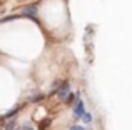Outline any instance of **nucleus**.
<instances>
[{
	"instance_id": "3",
	"label": "nucleus",
	"mask_w": 132,
	"mask_h": 130,
	"mask_svg": "<svg viewBox=\"0 0 132 130\" xmlns=\"http://www.w3.org/2000/svg\"><path fill=\"white\" fill-rule=\"evenodd\" d=\"M69 95H70V85H69L67 82H64L57 90V97L60 98V100H64V98H67Z\"/></svg>"
},
{
	"instance_id": "7",
	"label": "nucleus",
	"mask_w": 132,
	"mask_h": 130,
	"mask_svg": "<svg viewBox=\"0 0 132 130\" xmlns=\"http://www.w3.org/2000/svg\"><path fill=\"white\" fill-rule=\"evenodd\" d=\"M84 122H85V124H90V122H92V115H90L89 112H85V115H84Z\"/></svg>"
},
{
	"instance_id": "4",
	"label": "nucleus",
	"mask_w": 132,
	"mask_h": 130,
	"mask_svg": "<svg viewBox=\"0 0 132 130\" xmlns=\"http://www.w3.org/2000/svg\"><path fill=\"white\" fill-rule=\"evenodd\" d=\"M15 127H17L15 120H10V122H7V124H3V128L5 130H15Z\"/></svg>"
},
{
	"instance_id": "2",
	"label": "nucleus",
	"mask_w": 132,
	"mask_h": 130,
	"mask_svg": "<svg viewBox=\"0 0 132 130\" xmlns=\"http://www.w3.org/2000/svg\"><path fill=\"white\" fill-rule=\"evenodd\" d=\"M22 15L23 17H29V18L37 20V7L35 5H25L22 8Z\"/></svg>"
},
{
	"instance_id": "8",
	"label": "nucleus",
	"mask_w": 132,
	"mask_h": 130,
	"mask_svg": "<svg viewBox=\"0 0 132 130\" xmlns=\"http://www.w3.org/2000/svg\"><path fill=\"white\" fill-rule=\"evenodd\" d=\"M42 98H44V95H34V97L32 98H30V100H32V102H39V100H42Z\"/></svg>"
},
{
	"instance_id": "1",
	"label": "nucleus",
	"mask_w": 132,
	"mask_h": 130,
	"mask_svg": "<svg viewBox=\"0 0 132 130\" xmlns=\"http://www.w3.org/2000/svg\"><path fill=\"white\" fill-rule=\"evenodd\" d=\"M85 115V107H84V102L80 98L75 100V105H74V117L75 118H84Z\"/></svg>"
},
{
	"instance_id": "9",
	"label": "nucleus",
	"mask_w": 132,
	"mask_h": 130,
	"mask_svg": "<svg viewBox=\"0 0 132 130\" xmlns=\"http://www.w3.org/2000/svg\"><path fill=\"white\" fill-rule=\"evenodd\" d=\"M69 130H87V128L80 127V125H70V128H69Z\"/></svg>"
},
{
	"instance_id": "5",
	"label": "nucleus",
	"mask_w": 132,
	"mask_h": 130,
	"mask_svg": "<svg viewBox=\"0 0 132 130\" xmlns=\"http://www.w3.org/2000/svg\"><path fill=\"white\" fill-rule=\"evenodd\" d=\"M15 114H19V107H17V108H13V110H10L9 114L5 115V117H2V122H3V120H7V118H12Z\"/></svg>"
},
{
	"instance_id": "6",
	"label": "nucleus",
	"mask_w": 132,
	"mask_h": 130,
	"mask_svg": "<svg viewBox=\"0 0 132 130\" xmlns=\"http://www.w3.org/2000/svg\"><path fill=\"white\" fill-rule=\"evenodd\" d=\"M77 98H79V95H75V94H70V95H69L67 98H65V102H67V104H70V102L77 100Z\"/></svg>"
}]
</instances>
